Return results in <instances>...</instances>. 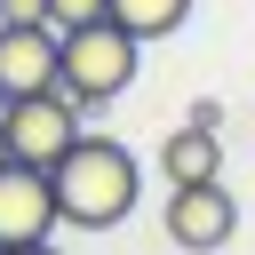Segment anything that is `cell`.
<instances>
[{
    "mask_svg": "<svg viewBox=\"0 0 255 255\" xmlns=\"http://www.w3.org/2000/svg\"><path fill=\"white\" fill-rule=\"evenodd\" d=\"M48 183H56V215H64L72 231H112V223H128L135 199H143L135 151L112 143V135H88V128H80L72 151L48 167Z\"/></svg>",
    "mask_w": 255,
    "mask_h": 255,
    "instance_id": "6da1fadb",
    "label": "cell"
},
{
    "mask_svg": "<svg viewBox=\"0 0 255 255\" xmlns=\"http://www.w3.org/2000/svg\"><path fill=\"white\" fill-rule=\"evenodd\" d=\"M135 64H143V40H135L128 24L96 16V24H72V32H64V72H56V88H64L80 112H96V104L128 96Z\"/></svg>",
    "mask_w": 255,
    "mask_h": 255,
    "instance_id": "7a4b0ae2",
    "label": "cell"
},
{
    "mask_svg": "<svg viewBox=\"0 0 255 255\" xmlns=\"http://www.w3.org/2000/svg\"><path fill=\"white\" fill-rule=\"evenodd\" d=\"M0 135H8V159H32V167H56L80 135V104L64 88H40V96H8L0 112Z\"/></svg>",
    "mask_w": 255,
    "mask_h": 255,
    "instance_id": "3957f363",
    "label": "cell"
},
{
    "mask_svg": "<svg viewBox=\"0 0 255 255\" xmlns=\"http://www.w3.org/2000/svg\"><path fill=\"white\" fill-rule=\"evenodd\" d=\"M159 231H167V247H183V255H215V247H231V231H239V199L223 191V175H215V183H167Z\"/></svg>",
    "mask_w": 255,
    "mask_h": 255,
    "instance_id": "277c9868",
    "label": "cell"
},
{
    "mask_svg": "<svg viewBox=\"0 0 255 255\" xmlns=\"http://www.w3.org/2000/svg\"><path fill=\"white\" fill-rule=\"evenodd\" d=\"M64 215H56V183H48V167H32V159H0V247H32V239H48Z\"/></svg>",
    "mask_w": 255,
    "mask_h": 255,
    "instance_id": "5b68a950",
    "label": "cell"
},
{
    "mask_svg": "<svg viewBox=\"0 0 255 255\" xmlns=\"http://www.w3.org/2000/svg\"><path fill=\"white\" fill-rule=\"evenodd\" d=\"M64 72V32L56 24H0V88L8 96H40Z\"/></svg>",
    "mask_w": 255,
    "mask_h": 255,
    "instance_id": "8992f818",
    "label": "cell"
},
{
    "mask_svg": "<svg viewBox=\"0 0 255 255\" xmlns=\"http://www.w3.org/2000/svg\"><path fill=\"white\" fill-rule=\"evenodd\" d=\"M159 167H167V183H215V175H223V143L183 120V128L159 143Z\"/></svg>",
    "mask_w": 255,
    "mask_h": 255,
    "instance_id": "52a82bcc",
    "label": "cell"
},
{
    "mask_svg": "<svg viewBox=\"0 0 255 255\" xmlns=\"http://www.w3.org/2000/svg\"><path fill=\"white\" fill-rule=\"evenodd\" d=\"M183 16H191V0H112V24H128L135 40H167V32H183Z\"/></svg>",
    "mask_w": 255,
    "mask_h": 255,
    "instance_id": "ba28073f",
    "label": "cell"
},
{
    "mask_svg": "<svg viewBox=\"0 0 255 255\" xmlns=\"http://www.w3.org/2000/svg\"><path fill=\"white\" fill-rule=\"evenodd\" d=\"M96 16H112V0H48V24H56V32H72V24H96Z\"/></svg>",
    "mask_w": 255,
    "mask_h": 255,
    "instance_id": "9c48e42d",
    "label": "cell"
},
{
    "mask_svg": "<svg viewBox=\"0 0 255 255\" xmlns=\"http://www.w3.org/2000/svg\"><path fill=\"white\" fill-rule=\"evenodd\" d=\"M0 24H48V0H0Z\"/></svg>",
    "mask_w": 255,
    "mask_h": 255,
    "instance_id": "30bf717a",
    "label": "cell"
},
{
    "mask_svg": "<svg viewBox=\"0 0 255 255\" xmlns=\"http://www.w3.org/2000/svg\"><path fill=\"white\" fill-rule=\"evenodd\" d=\"M0 255H56V247H48V239H32V247H0Z\"/></svg>",
    "mask_w": 255,
    "mask_h": 255,
    "instance_id": "8fae6325",
    "label": "cell"
},
{
    "mask_svg": "<svg viewBox=\"0 0 255 255\" xmlns=\"http://www.w3.org/2000/svg\"><path fill=\"white\" fill-rule=\"evenodd\" d=\"M0 112H8V88H0Z\"/></svg>",
    "mask_w": 255,
    "mask_h": 255,
    "instance_id": "7c38bea8",
    "label": "cell"
},
{
    "mask_svg": "<svg viewBox=\"0 0 255 255\" xmlns=\"http://www.w3.org/2000/svg\"><path fill=\"white\" fill-rule=\"evenodd\" d=\"M0 159H8V135H0Z\"/></svg>",
    "mask_w": 255,
    "mask_h": 255,
    "instance_id": "4fadbf2b",
    "label": "cell"
}]
</instances>
